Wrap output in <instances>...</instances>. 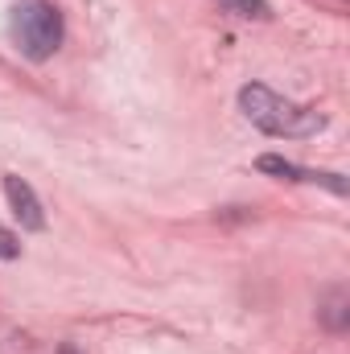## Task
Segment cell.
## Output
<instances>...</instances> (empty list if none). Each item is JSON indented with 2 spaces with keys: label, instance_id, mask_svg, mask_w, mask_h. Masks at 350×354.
Wrapping results in <instances>:
<instances>
[{
  "label": "cell",
  "instance_id": "cell-1",
  "mask_svg": "<svg viewBox=\"0 0 350 354\" xmlns=\"http://www.w3.org/2000/svg\"><path fill=\"white\" fill-rule=\"evenodd\" d=\"M239 107L268 136H313V132L326 128V115L280 99L276 91H268L264 83H248V87L239 91Z\"/></svg>",
  "mask_w": 350,
  "mask_h": 354
},
{
  "label": "cell",
  "instance_id": "cell-2",
  "mask_svg": "<svg viewBox=\"0 0 350 354\" xmlns=\"http://www.w3.org/2000/svg\"><path fill=\"white\" fill-rule=\"evenodd\" d=\"M12 37L25 58L46 62L62 46V12L50 0H29L12 12Z\"/></svg>",
  "mask_w": 350,
  "mask_h": 354
},
{
  "label": "cell",
  "instance_id": "cell-3",
  "mask_svg": "<svg viewBox=\"0 0 350 354\" xmlns=\"http://www.w3.org/2000/svg\"><path fill=\"white\" fill-rule=\"evenodd\" d=\"M4 198H8V206H12V214L21 218V227L25 231H42L46 227V214H42V202H37V194L21 181V177H4Z\"/></svg>",
  "mask_w": 350,
  "mask_h": 354
},
{
  "label": "cell",
  "instance_id": "cell-4",
  "mask_svg": "<svg viewBox=\"0 0 350 354\" xmlns=\"http://www.w3.org/2000/svg\"><path fill=\"white\" fill-rule=\"evenodd\" d=\"M260 169L264 174H276V177H288V181H322V185H330L334 194H347V181L338 174H313V169H301V165L280 161V157H260Z\"/></svg>",
  "mask_w": 350,
  "mask_h": 354
},
{
  "label": "cell",
  "instance_id": "cell-5",
  "mask_svg": "<svg viewBox=\"0 0 350 354\" xmlns=\"http://www.w3.org/2000/svg\"><path fill=\"white\" fill-rule=\"evenodd\" d=\"M322 317H326V326H330V330H342V326H347V292H342V288H334V292H330V301H326Z\"/></svg>",
  "mask_w": 350,
  "mask_h": 354
},
{
  "label": "cell",
  "instance_id": "cell-6",
  "mask_svg": "<svg viewBox=\"0 0 350 354\" xmlns=\"http://www.w3.org/2000/svg\"><path fill=\"white\" fill-rule=\"evenodd\" d=\"M17 252H21V248H17L12 231H4V227H0V260H17Z\"/></svg>",
  "mask_w": 350,
  "mask_h": 354
},
{
  "label": "cell",
  "instance_id": "cell-7",
  "mask_svg": "<svg viewBox=\"0 0 350 354\" xmlns=\"http://www.w3.org/2000/svg\"><path fill=\"white\" fill-rule=\"evenodd\" d=\"M62 354H79V351H75V346H62Z\"/></svg>",
  "mask_w": 350,
  "mask_h": 354
}]
</instances>
